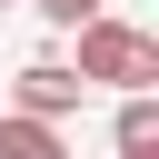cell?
<instances>
[{"label":"cell","instance_id":"3","mask_svg":"<svg viewBox=\"0 0 159 159\" xmlns=\"http://www.w3.org/2000/svg\"><path fill=\"white\" fill-rule=\"evenodd\" d=\"M0 159H70V149H60V119L10 109V119H0Z\"/></svg>","mask_w":159,"mask_h":159},{"label":"cell","instance_id":"5","mask_svg":"<svg viewBox=\"0 0 159 159\" xmlns=\"http://www.w3.org/2000/svg\"><path fill=\"white\" fill-rule=\"evenodd\" d=\"M40 20L50 30H80V20H99V0H40Z\"/></svg>","mask_w":159,"mask_h":159},{"label":"cell","instance_id":"4","mask_svg":"<svg viewBox=\"0 0 159 159\" xmlns=\"http://www.w3.org/2000/svg\"><path fill=\"white\" fill-rule=\"evenodd\" d=\"M129 149H159V99L149 89H129V109H119V159Z\"/></svg>","mask_w":159,"mask_h":159},{"label":"cell","instance_id":"1","mask_svg":"<svg viewBox=\"0 0 159 159\" xmlns=\"http://www.w3.org/2000/svg\"><path fill=\"white\" fill-rule=\"evenodd\" d=\"M80 80H109V89H149L159 80V40L149 30H129V20H80V60H70Z\"/></svg>","mask_w":159,"mask_h":159},{"label":"cell","instance_id":"6","mask_svg":"<svg viewBox=\"0 0 159 159\" xmlns=\"http://www.w3.org/2000/svg\"><path fill=\"white\" fill-rule=\"evenodd\" d=\"M129 159H159V149H129Z\"/></svg>","mask_w":159,"mask_h":159},{"label":"cell","instance_id":"2","mask_svg":"<svg viewBox=\"0 0 159 159\" xmlns=\"http://www.w3.org/2000/svg\"><path fill=\"white\" fill-rule=\"evenodd\" d=\"M80 89H89V80H80L70 60H30V70H20V109H30V119H70Z\"/></svg>","mask_w":159,"mask_h":159}]
</instances>
